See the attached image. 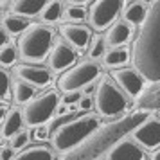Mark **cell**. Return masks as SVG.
Returning a JSON list of instances; mask_svg holds the SVG:
<instances>
[{
	"mask_svg": "<svg viewBox=\"0 0 160 160\" xmlns=\"http://www.w3.org/2000/svg\"><path fill=\"white\" fill-rule=\"evenodd\" d=\"M146 119H149L146 112L135 110L104 126H99L81 146L65 153L61 160H99L101 155L110 153L121 140H124L137 130Z\"/></svg>",
	"mask_w": 160,
	"mask_h": 160,
	"instance_id": "6da1fadb",
	"label": "cell"
},
{
	"mask_svg": "<svg viewBox=\"0 0 160 160\" xmlns=\"http://www.w3.org/2000/svg\"><path fill=\"white\" fill-rule=\"evenodd\" d=\"M133 67L148 83L160 81V0L149 4V13L131 49Z\"/></svg>",
	"mask_w": 160,
	"mask_h": 160,
	"instance_id": "7a4b0ae2",
	"label": "cell"
},
{
	"mask_svg": "<svg viewBox=\"0 0 160 160\" xmlns=\"http://www.w3.org/2000/svg\"><path fill=\"white\" fill-rule=\"evenodd\" d=\"M97 128H99L97 115H92V113L90 115H79L78 119L63 124L59 130L54 131L51 135V144L58 151L68 153L83 144Z\"/></svg>",
	"mask_w": 160,
	"mask_h": 160,
	"instance_id": "3957f363",
	"label": "cell"
},
{
	"mask_svg": "<svg viewBox=\"0 0 160 160\" xmlns=\"http://www.w3.org/2000/svg\"><path fill=\"white\" fill-rule=\"evenodd\" d=\"M52 32L51 27L43 23L31 25L29 29L18 38V54L27 63H42L49 58L52 51Z\"/></svg>",
	"mask_w": 160,
	"mask_h": 160,
	"instance_id": "277c9868",
	"label": "cell"
},
{
	"mask_svg": "<svg viewBox=\"0 0 160 160\" xmlns=\"http://www.w3.org/2000/svg\"><path fill=\"white\" fill-rule=\"evenodd\" d=\"M94 104L95 110L101 113L102 117H115L121 115L126 106V94L117 87V83L112 78L104 76L99 85L95 87V95H94Z\"/></svg>",
	"mask_w": 160,
	"mask_h": 160,
	"instance_id": "5b68a950",
	"label": "cell"
},
{
	"mask_svg": "<svg viewBox=\"0 0 160 160\" xmlns=\"http://www.w3.org/2000/svg\"><path fill=\"white\" fill-rule=\"evenodd\" d=\"M59 108V95L56 90H49L45 94L31 99L22 110L23 122L27 126H42L45 122H51L52 115Z\"/></svg>",
	"mask_w": 160,
	"mask_h": 160,
	"instance_id": "8992f818",
	"label": "cell"
},
{
	"mask_svg": "<svg viewBox=\"0 0 160 160\" xmlns=\"http://www.w3.org/2000/svg\"><path fill=\"white\" fill-rule=\"evenodd\" d=\"M101 74V65L95 61H81L79 65L72 67L67 70L61 78L58 79V88L63 94L70 92H79L83 87H88L92 81Z\"/></svg>",
	"mask_w": 160,
	"mask_h": 160,
	"instance_id": "52a82bcc",
	"label": "cell"
},
{
	"mask_svg": "<svg viewBox=\"0 0 160 160\" xmlns=\"http://www.w3.org/2000/svg\"><path fill=\"white\" fill-rule=\"evenodd\" d=\"M124 2L119 0H97L90 4L88 11V23L94 31H106L113 25L119 13H122Z\"/></svg>",
	"mask_w": 160,
	"mask_h": 160,
	"instance_id": "ba28073f",
	"label": "cell"
},
{
	"mask_svg": "<svg viewBox=\"0 0 160 160\" xmlns=\"http://www.w3.org/2000/svg\"><path fill=\"white\" fill-rule=\"evenodd\" d=\"M112 79L115 81L117 87L121 88L128 97H133V99H137L138 95L142 94V90L146 88V79L135 68H128V67L112 70Z\"/></svg>",
	"mask_w": 160,
	"mask_h": 160,
	"instance_id": "9c48e42d",
	"label": "cell"
},
{
	"mask_svg": "<svg viewBox=\"0 0 160 160\" xmlns=\"http://www.w3.org/2000/svg\"><path fill=\"white\" fill-rule=\"evenodd\" d=\"M131 138L137 142L140 148L146 149H158L160 148V121L155 117L146 119L137 130L131 133Z\"/></svg>",
	"mask_w": 160,
	"mask_h": 160,
	"instance_id": "30bf717a",
	"label": "cell"
},
{
	"mask_svg": "<svg viewBox=\"0 0 160 160\" xmlns=\"http://www.w3.org/2000/svg\"><path fill=\"white\" fill-rule=\"evenodd\" d=\"M74 63H76V51L63 40L56 42L51 54H49L51 70H54V72H61V70H67V68L70 70Z\"/></svg>",
	"mask_w": 160,
	"mask_h": 160,
	"instance_id": "8fae6325",
	"label": "cell"
},
{
	"mask_svg": "<svg viewBox=\"0 0 160 160\" xmlns=\"http://www.w3.org/2000/svg\"><path fill=\"white\" fill-rule=\"evenodd\" d=\"M15 74L18 81H23L34 88H45L51 85L52 74L43 67H34V65H18L15 68Z\"/></svg>",
	"mask_w": 160,
	"mask_h": 160,
	"instance_id": "7c38bea8",
	"label": "cell"
},
{
	"mask_svg": "<svg viewBox=\"0 0 160 160\" xmlns=\"http://www.w3.org/2000/svg\"><path fill=\"white\" fill-rule=\"evenodd\" d=\"M59 32L65 42H68L70 47H76V49H87V45L90 43V31L88 27H83V25H78V23H65L59 27Z\"/></svg>",
	"mask_w": 160,
	"mask_h": 160,
	"instance_id": "4fadbf2b",
	"label": "cell"
},
{
	"mask_svg": "<svg viewBox=\"0 0 160 160\" xmlns=\"http://www.w3.org/2000/svg\"><path fill=\"white\" fill-rule=\"evenodd\" d=\"M106 160H144V151L135 140L124 138L106 155Z\"/></svg>",
	"mask_w": 160,
	"mask_h": 160,
	"instance_id": "5bb4252c",
	"label": "cell"
},
{
	"mask_svg": "<svg viewBox=\"0 0 160 160\" xmlns=\"http://www.w3.org/2000/svg\"><path fill=\"white\" fill-rule=\"evenodd\" d=\"M149 13V4L146 2H124L122 18L128 25H144Z\"/></svg>",
	"mask_w": 160,
	"mask_h": 160,
	"instance_id": "9a60e30c",
	"label": "cell"
},
{
	"mask_svg": "<svg viewBox=\"0 0 160 160\" xmlns=\"http://www.w3.org/2000/svg\"><path fill=\"white\" fill-rule=\"evenodd\" d=\"M137 108L140 112H151V110H160V81L151 83L142 90V94L137 99Z\"/></svg>",
	"mask_w": 160,
	"mask_h": 160,
	"instance_id": "2e32d148",
	"label": "cell"
},
{
	"mask_svg": "<svg viewBox=\"0 0 160 160\" xmlns=\"http://www.w3.org/2000/svg\"><path fill=\"white\" fill-rule=\"evenodd\" d=\"M23 124V115L20 110L11 108L2 117V140H11V138L20 133V128Z\"/></svg>",
	"mask_w": 160,
	"mask_h": 160,
	"instance_id": "e0dca14e",
	"label": "cell"
},
{
	"mask_svg": "<svg viewBox=\"0 0 160 160\" xmlns=\"http://www.w3.org/2000/svg\"><path fill=\"white\" fill-rule=\"evenodd\" d=\"M131 38V27L126 22H115L106 32V43L112 47V49H119L130 42Z\"/></svg>",
	"mask_w": 160,
	"mask_h": 160,
	"instance_id": "ac0fdd59",
	"label": "cell"
},
{
	"mask_svg": "<svg viewBox=\"0 0 160 160\" xmlns=\"http://www.w3.org/2000/svg\"><path fill=\"white\" fill-rule=\"evenodd\" d=\"M13 13L16 16H22V18H31V16L42 15V11L45 9L47 2L43 0H15L9 4Z\"/></svg>",
	"mask_w": 160,
	"mask_h": 160,
	"instance_id": "d6986e66",
	"label": "cell"
},
{
	"mask_svg": "<svg viewBox=\"0 0 160 160\" xmlns=\"http://www.w3.org/2000/svg\"><path fill=\"white\" fill-rule=\"evenodd\" d=\"M128 59H130V51H128V49H124V47L110 49V51L106 52V56L102 58V65L117 70V68H122V65L128 63Z\"/></svg>",
	"mask_w": 160,
	"mask_h": 160,
	"instance_id": "ffe728a7",
	"label": "cell"
},
{
	"mask_svg": "<svg viewBox=\"0 0 160 160\" xmlns=\"http://www.w3.org/2000/svg\"><path fill=\"white\" fill-rule=\"evenodd\" d=\"M2 27L9 32V36H16V34L22 36L31 27V23L27 18H22V16H16V15H8L2 18Z\"/></svg>",
	"mask_w": 160,
	"mask_h": 160,
	"instance_id": "44dd1931",
	"label": "cell"
},
{
	"mask_svg": "<svg viewBox=\"0 0 160 160\" xmlns=\"http://www.w3.org/2000/svg\"><path fill=\"white\" fill-rule=\"evenodd\" d=\"M13 160H54L52 151L45 146H31L16 153Z\"/></svg>",
	"mask_w": 160,
	"mask_h": 160,
	"instance_id": "7402d4cb",
	"label": "cell"
},
{
	"mask_svg": "<svg viewBox=\"0 0 160 160\" xmlns=\"http://www.w3.org/2000/svg\"><path fill=\"white\" fill-rule=\"evenodd\" d=\"M88 2H67V9H65V18L68 22H81V20H85V16H87V8Z\"/></svg>",
	"mask_w": 160,
	"mask_h": 160,
	"instance_id": "603a6c76",
	"label": "cell"
},
{
	"mask_svg": "<svg viewBox=\"0 0 160 160\" xmlns=\"http://www.w3.org/2000/svg\"><path fill=\"white\" fill-rule=\"evenodd\" d=\"M34 95V87H31L23 81H16L13 85V99L16 104H27Z\"/></svg>",
	"mask_w": 160,
	"mask_h": 160,
	"instance_id": "cb8c5ba5",
	"label": "cell"
},
{
	"mask_svg": "<svg viewBox=\"0 0 160 160\" xmlns=\"http://www.w3.org/2000/svg\"><path fill=\"white\" fill-rule=\"evenodd\" d=\"M61 15H63V4L61 2H47L40 18L43 23H54L61 18Z\"/></svg>",
	"mask_w": 160,
	"mask_h": 160,
	"instance_id": "d4e9b609",
	"label": "cell"
},
{
	"mask_svg": "<svg viewBox=\"0 0 160 160\" xmlns=\"http://www.w3.org/2000/svg\"><path fill=\"white\" fill-rule=\"evenodd\" d=\"M79 117V113L76 112V110H70L68 113H58V115L52 119L51 122H49V126H47V130H49V135H52L56 130H59L63 124L70 122V121H74V119H78Z\"/></svg>",
	"mask_w": 160,
	"mask_h": 160,
	"instance_id": "484cf974",
	"label": "cell"
},
{
	"mask_svg": "<svg viewBox=\"0 0 160 160\" xmlns=\"http://www.w3.org/2000/svg\"><path fill=\"white\" fill-rule=\"evenodd\" d=\"M18 56H20V54H18V51H16L11 43L4 45V47L0 49V63H2V67H4V68H6V67L15 65Z\"/></svg>",
	"mask_w": 160,
	"mask_h": 160,
	"instance_id": "4316f807",
	"label": "cell"
},
{
	"mask_svg": "<svg viewBox=\"0 0 160 160\" xmlns=\"http://www.w3.org/2000/svg\"><path fill=\"white\" fill-rule=\"evenodd\" d=\"M88 56L94 59H99V58H104L106 56V40L104 38H95L94 42H92V47H90V51H88Z\"/></svg>",
	"mask_w": 160,
	"mask_h": 160,
	"instance_id": "83f0119b",
	"label": "cell"
},
{
	"mask_svg": "<svg viewBox=\"0 0 160 160\" xmlns=\"http://www.w3.org/2000/svg\"><path fill=\"white\" fill-rule=\"evenodd\" d=\"M27 142H29V133H27V131H20V133H18V135H15V137L11 138V140H9V148H13V149H22V148H25V144H27Z\"/></svg>",
	"mask_w": 160,
	"mask_h": 160,
	"instance_id": "f1b7e54d",
	"label": "cell"
},
{
	"mask_svg": "<svg viewBox=\"0 0 160 160\" xmlns=\"http://www.w3.org/2000/svg\"><path fill=\"white\" fill-rule=\"evenodd\" d=\"M2 101L6 102L8 101V95H9V88H11V79H9V74L6 70H2Z\"/></svg>",
	"mask_w": 160,
	"mask_h": 160,
	"instance_id": "f546056e",
	"label": "cell"
},
{
	"mask_svg": "<svg viewBox=\"0 0 160 160\" xmlns=\"http://www.w3.org/2000/svg\"><path fill=\"white\" fill-rule=\"evenodd\" d=\"M81 99L79 92H70V94H65L63 95V99H61V104H74V102H78Z\"/></svg>",
	"mask_w": 160,
	"mask_h": 160,
	"instance_id": "4dcf8cb0",
	"label": "cell"
},
{
	"mask_svg": "<svg viewBox=\"0 0 160 160\" xmlns=\"http://www.w3.org/2000/svg\"><path fill=\"white\" fill-rule=\"evenodd\" d=\"M13 153H15L13 148H9L8 144L2 146V160H13V158H15V155H13Z\"/></svg>",
	"mask_w": 160,
	"mask_h": 160,
	"instance_id": "1f68e13d",
	"label": "cell"
},
{
	"mask_svg": "<svg viewBox=\"0 0 160 160\" xmlns=\"http://www.w3.org/2000/svg\"><path fill=\"white\" fill-rule=\"evenodd\" d=\"M47 135H49V130L47 128H36V131H34V140H43V138H47Z\"/></svg>",
	"mask_w": 160,
	"mask_h": 160,
	"instance_id": "d6a6232c",
	"label": "cell"
},
{
	"mask_svg": "<svg viewBox=\"0 0 160 160\" xmlns=\"http://www.w3.org/2000/svg\"><path fill=\"white\" fill-rule=\"evenodd\" d=\"M79 106H81V110H88L90 106H92V102H90V99H88V97H81Z\"/></svg>",
	"mask_w": 160,
	"mask_h": 160,
	"instance_id": "836d02e7",
	"label": "cell"
},
{
	"mask_svg": "<svg viewBox=\"0 0 160 160\" xmlns=\"http://www.w3.org/2000/svg\"><path fill=\"white\" fill-rule=\"evenodd\" d=\"M8 38H9V32L2 27V34H0V45H2V47L8 45Z\"/></svg>",
	"mask_w": 160,
	"mask_h": 160,
	"instance_id": "e575fe53",
	"label": "cell"
},
{
	"mask_svg": "<svg viewBox=\"0 0 160 160\" xmlns=\"http://www.w3.org/2000/svg\"><path fill=\"white\" fill-rule=\"evenodd\" d=\"M151 160H160V148L151 153Z\"/></svg>",
	"mask_w": 160,
	"mask_h": 160,
	"instance_id": "d590c367",
	"label": "cell"
}]
</instances>
